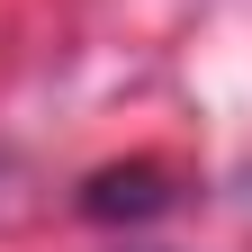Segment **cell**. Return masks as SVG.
<instances>
[{
  "instance_id": "6da1fadb",
  "label": "cell",
  "mask_w": 252,
  "mask_h": 252,
  "mask_svg": "<svg viewBox=\"0 0 252 252\" xmlns=\"http://www.w3.org/2000/svg\"><path fill=\"white\" fill-rule=\"evenodd\" d=\"M171 207V171L162 162H108L81 180V216H99V225H126V216H162Z\"/></svg>"
}]
</instances>
